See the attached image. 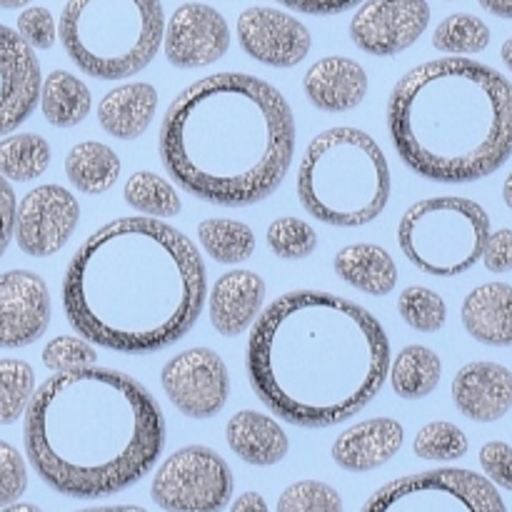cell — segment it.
I'll return each instance as SVG.
<instances>
[{"label": "cell", "mask_w": 512, "mask_h": 512, "mask_svg": "<svg viewBox=\"0 0 512 512\" xmlns=\"http://www.w3.org/2000/svg\"><path fill=\"white\" fill-rule=\"evenodd\" d=\"M400 318L418 333H438L448 320V305L435 290L425 285H410L398 298Z\"/></svg>", "instance_id": "35"}, {"label": "cell", "mask_w": 512, "mask_h": 512, "mask_svg": "<svg viewBox=\"0 0 512 512\" xmlns=\"http://www.w3.org/2000/svg\"><path fill=\"white\" fill-rule=\"evenodd\" d=\"M23 443L55 493L100 500L140 483L165 448V418L145 385L98 363L55 373L35 388Z\"/></svg>", "instance_id": "3"}, {"label": "cell", "mask_w": 512, "mask_h": 512, "mask_svg": "<svg viewBox=\"0 0 512 512\" xmlns=\"http://www.w3.org/2000/svg\"><path fill=\"white\" fill-rule=\"evenodd\" d=\"M95 363H98L95 345L83 335H55L43 348V365L50 373H68Z\"/></svg>", "instance_id": "38"}, {"label": "cell", "mask_w": 512, "mask_h": 512, "mask_svg": "<svg viewBox=\"0 0 512 512\" xmlns=\"http://www.w3.org/2000/svg\"><path fill=\"white\" fill-rule=\"evenodd\" d=\"M490 273H510L512 270V230H490L485 240L483 258Z\"/></svg>", "instance_id": "42"}, {"label": "cell", "mask_w": 512, "mask_h": 512, "mask_svg": "<svg viewBox=\"0 0 512 512\" xmlns=\"http://www.w3.org/2000/svg\"><path fill=\"white\" fill-rule=\"evenodd\" d=\"M280 512H340L343 498L338 490L320 480H300L278 500Z\"/></svg>", "instance_id": "37"}, {"label": "cell", "mask_w": 512, "mask_h": 512, "mask_svg": "<svg viewBox=\"0 0 512 512\" xmlns=\"http://www.w3.org/2000/svg\"><path fill=\"white\" fill-rule=\"evenodd\" d=\"M500 55H503V63H505V68L510 70L512 73V38H508L503 43V48H500Z\"/></svg>", "instance_id": "47"}, {"label": "cell", "mask_w": 512, "mask_h": 512, "mask_svg": "<svg viewBox=\"0 0 512 512\" xmlns=\"http://www.w3.org/2000/svg\"><path fill=\"white\" fill-rule=\"evenodd\" d=\"M405 430L393 418H370L343 430L333 443V460L348 473H370L400 453Z\"/></svg>", "instance_id": "20"}, {"label": "cell", "mask_w": 512, "mask_h": 512, "mask_svg": "<svg viewBox=\"0 0 512 512\" xmlns=\"http://www.w3.org/2000/svg\"><path fill=\"white\" fill-rule=\"evenodd\" d=\"M163 30L160 0H68L58 20L68 58L98 80H125L148 68Z\"/></svg>", "instance_id": "7"}, {"label": "cell", "mask_w": 512, "mask_h": 512, "mask_svg": "<svg viewBox=\"0 0 512 512\" xmlns=\"http://www.w3.org/2000/svg\"><path fill=\"white\" fill-rule=\"evenodd\" d=\"M428 23V0H363L350 20V40L363 53L390 58L418 43Z\"/></svg>", "instance_id": "13"}, {"label": "cell", "mask_w": 512, "mask_h": 512, "mask_svg": "<svg viewBox=\"0 0 512 512\" xmlns=\"http://www.w3.org/2000/svg\"><path fill=\"white\" fill-rule=\"evenodd\" d=\"M30 0H0V10H15V8H25Z\"/></svg>", "instance_id": "49"}, {"label": "cell", "mask_w": 512, "mask_h": 512, "mask_svg": "<svg viewBox=\"0 0 512 512\" xmlns=\"http://www.w3.org/2000/svg\"><path fill=\"white\" fill-rule=\"evenodd\" d=\"M365 512H503L505 500L485 475L443 468L383 485Z\"/></svg>", "instance_id": "9"}, {"label": "cell", "mask_w": 512, "mask_h": 512, "mask_svg": "<svg viewBox=\"0 0 512 512\" xmlns=\"http://www.w3.org/2000/svg\"><path fill=\"white\" fill-rule=\"evenodd\" d=\"M335 273L353 285L355 290L368 295H388L398 283V265L385 248L373 243L345 245L335 253Z\"/></svg>", "instance_id": "25"}, {"label": "cell", "mask_w": 512, "mask_h": 512, "mask_svg": "<svg viewBox=\"0 0 512 512\" xmlns=\"http://www.w3.org/2000/svg\"><path fill=\"white\" fill-rule=\"evenodd\" d=\"M160 160L190 193L225 208L270 198L295 153V118L275 85L218 73L180 90L160 123Z\"/></svg>", "instance_id": "4"}, {"label": "cell", "mask_w": 512, "mask_h": 512, "mask_svg": "<svg viewBox=\"0 0 512 512\" xmlns=\"http://www.w3.org/2000/svg\"><path fill=\"white\" fill-rule=\"evenodd\" d=\"M433 45L440 53H480V50H485L490 45V28L478 15L453 13L435 28Z\"/></svg>", "instance_id": "33"}, {"label": "cell", "mask_w": 512, "mask_h": 512, "mask_svg": "<svg viewBox=\"0 0 512 512\" xmlns=\"http://www.w3.org/2000/svg\"><path fill=\"white\" fill-rule=\"evenodd\" d=\"M503 200H505V205H508V208L512 210V170H510L508 178H505V183H503Z\"/></svg>", "instance_id": "48"}, {"label": "cell", "mask_w": 512, "mask_h": 512, "mask_svg": "<svg viewBox=\"0 0 512 512\" xmlns=\"http://www.w3.org/2000/svg\"><path fill=\"white\" fill-rule=\"evenodd\" d=\"M390 340L363 305L293 290L255 318L245 350L260 403L295 428H330L373 403L388 380Z\"/></svg>", "instance_id": "2"}, {"label": "cell", "mask_w": 512, "mask_h": 512, "mask_svg": "<svg viewBox=\"0 0 512 512\" xmlns=\"http://www.w3.org/2000/svg\"><path fill=\"white\" fill-rule=\"evenodd\" d=\"M490 215L480 203L458 195L410 205L398 225V245L410 265L435 278H455L483 258Z\"/></svg>", "instance_id": "8"}, {"label": "cell", "mask_w": 512, "mask_h": 512, "mask_svg": "<svg viewBox=\"0 0 512 512\" xmlns=\"http://www.w3.org/2000/svg\"><path fill=\"white\" fill-rule=\"evenodd\" d=\"M395 153L435 183H475L512 155V83L465 55L408 70L388 98Z\"/></svg>", "instance_id": "5"}, {"label": "cell", "mask_w": 512, "mask_h": 512, "mask_svg": "<svg viewBox=\"0 0 512 512\" xmlns=\"http://www.w3.org/2000/svg\"><path fill=\"white\" fill-rule=\"evenodd\" d=\"M208 275L185 233L150 215L118 218L83 240L63 275V310L85 340L148 355L198 323Z\"/></svg>", "instance_id": "1"}, {"label": "cell", "mask_w": 512, "mask_h": 512, "mask_svg": "<svg viewBox=\"0 0 512 512\" xmlns=\"http://www.w3.org/2000/svg\"><path fill=\"white\" fill-rule=\"evenodd\" d=\"M50 325V293L40 275L30 270L0 273V348L33 345Z\"/></svg>", "instance_id": "16"}, {"label": "cell", "mask_w": 512, "mask_h": 512, "mask_svg": "<svg viewBox=\"0 0 512 512\" xmlns=\"http://www.w3.org/2000/svg\"><path fill=\"white\" fill-rule=\"evenodd\" d=\"M265 240H268V248L283 260L310 258L318 248V233L313 225L300 218H290V215L273 220Z\"/></svg>", "instance_id": "36"}, {"label": "cell", "mask_w": 512, "mask_h": 512, "mask_svg": "<svg viewBox=\"0 0 512 512\" xmlns=\"http://www.w3.org/2000/svg\"><path fill=\"white\" fill-rule=\"evenodd\" d=\"M50 143L38 133H15L0 140V175L13 183H30L48 170Z\"/></svg>", "instance_id": "29"}, {"label": "cell", "mask_w": 512, "mask_h": 512, "mask_svg": "<svg viewBox=\"0 0 512 512\" xmlns=\"http://www.w3.org/2000/svg\"><path fill=\"white\" fill-rule=\"evenodd\" d=\"M285 8L295 10V13L305 15H338L345 13V10L355 8L363 0H278Z\"/></svg>", "instance_id": "43"}, {"label": "cell", "mask_w": 512, "mask_h": 512, "mask_svg": "<svg viewBox=\"0 0 512 512\" xmlns=\"http://www.w3.org/2000/svg\"><path fill=\"white\" fill-rule=\"evenodd\" d=\"M28 490V465L10 443L0 440V508H8Z\"/></svg>", "instance_id": "39"}, {"label": "cell", "mask_w": 512, "mask_h": 512, "mask_svg": "<svg viewBox=\"0 0 512 512\" xmlns=\"http://www.w3.org/2000/svg\"><path fill=\"white\" fill-rule=\"evenodd\" d=\"M158 110V90L150 83H125L108 90L98 105V123L118 140H135L150 128Z\"/></svg>", "instance_id": "24"}, {"label": "cell", "mask_w": 512, "mask_h": 512, "mask_svg": "<svg viewBox=\"0 0 512 512\" xmlns=\"http://www.w3.org/2000/svg\"><path fill=\"white\" fill-rule=\"evenodd\" d=\"M40 110L55 128H75L83 123L93 108L90 88L68 70H53L40 83Z\"/></svg>", "instance_id": "26"}, {"label": "cell", "mask_w": 512, "mask_h": 512, "mask_svg": "<svg viewBox=\"0 0 512 512\" xmlns=\"http://www.w3.org/2000/svg\"><path fill=\"white\" fill-rule=\"evenodd\" d=\"M230 48V28L223 13L205 3H185L170 15L163 30V53L170 65L195 70L213 65Z\"/></svg>", "instance_id": "14"}, {"label": "cell", "mask_w": 512, "mask_h": 512, "mask_svg": "<svg viewBox=\"0 0 512 512\" xmlns=\"http://www.w3.org/2000/svg\"><path fill=\"white\" fill-rule=\"evenodd\" d=\"M453 403L475 423H495L512 410V373L505 365L478 360L453 378Z\"/></svg>", "instance_id": "18"}, {"label": "cell", "mask_w": 512, "mask_h": 512, "mask_svg": "<svg viewBox=\"0 0 512 512\" xmlns=\"http://www.w3.org/2000/svg\"><path fill=\"white\" fill-rule=\"evenodd\" d=\"M13 223H15V193L8 180L0 175V258L8 250L13 240Z\"/></svg>", "instance_id": "44"}, {"label": "cell", "mask_w": 512, "mask_h": 512, "mask_svg": "<svg viewBox=\"0 0 512 512\" xmlns=\"http://www.w3.org/2000/svg\"><path fill=\"white\" fill-rule=\"evenodd\" d=\"M303 90L310 103L323 113H348L368 95V73L345 55H328L308 68Z\"/></svg>", "instance_id": "21"}, {"label": "cell", "mask_w": 512, "mask_h": 512, "mask_svg": "<svg viewBox=\"0 0 512 512\" xmlns=\"http://www.w3.org/2000/svg\"><path fill=\"white\" fill-rule=\"evenodd\" d=\"M35 393V373L25 360H0V425H13L28 410Z\"/></svg>", "instance_id": "32"}, {"label": "cell", "mask_w": 512, "mask_h": 512, "mask_svg": "<svg viewBox=\"0 0 512 512\" xmlns=\"http://www.w3.org/2000/svg\"><path fill=\"white\" fill-rule=\"evenodd\" d=\"M123 198L135 213L150 215V218H173L183 208L173 185L150 170H138L125 180Z\"/></svg>", "instance_id": "31"}, {"label": "cell", "mask_w": 512, "mask_h": 512, "mask_svg": "<svg viewBox=\"0 0 512 512\" xmlns=\"http://www.w3.org/2000/svg\"><path fill=\"white\" fill-rule=\"evenodd\" d=\"M265 510L268 508V505H265V500L263 498H258V495L255 493H245L243 498H238L233 503V510Z\"/></svg>", "instance_id": "46"}, {"label": "cell", "mask_w": 512, "mask_h": 512, "mask_svg": "<svg viewBox=\"0 0 512 512\" xmlns=\"http://www.w3.org/2000/svg\"><path fill=\"white\" fill-rule=\"evenodd\" d=\"M468 435L448 420H435L423 425L413 440V453L420 460H433V463H450L460 460L468 453Z\"/></svg>", "instance_id": "34"}, {"label": "cell", "mask_w": 512, "mask_h": 512, "mask_svg": "<svg viewBox=\"0 0 512 512\" xmlns=\"http://www.w3.org/2000/svg\"><path fill=\"white\" fill-rule=\"evenodd\" d=\"M65 175L80 193L103 195L118 183L120 158L110 145L85 140V143L75 145L65 158Z\"/></svg>", "instance_id": "27"}, {"label": "cell", "mask_w": 512, "mask_h": 512, "mask_svg": "<svg viewBox=\"0 0 512 512\" xmlns=\"http://www.w3.org/2000/svg\"><path fill=\"white\" fill-rule=\"evenodd\" d=\"M488 13L498 15V18L512 20V0H478Z\"/></svg>", "instance_id": "45"}, {"label": "cell", "mask_w": 512, "mask_h": 512, "mask_svg": "<svg viewBox=\"0 0 512 512\" xmlns=\"http://www.w3.org/2000/svg\"><path fill=\"white\" fill-rule=\"evenodd\" d=\"M40 63L18 30L0 25V135L30 118L40 98Z\"/></svg>", "instance_id": "17"}, {"label": "cell", "mask_w": 512, "mask_h": 512, "mask_svg": "<svg viewBox=\"0 0 512 512\" xmlns=\"http://www.w3.org/2000/svg\"><path fill=\"white\" fill-rule=\"evenodd\" d=\"M160 383L170 403L193 420L215 418L230 395L228 365L210 348H190L170 358Z\"/></svg>", "instance_id": "11"}, {"label": "cell", "mask_w": 512, "mask_h": 512, "mask_svg": "<svg viewBox=\"0 0 512 512\" xmlns=\"http://www.w3.org/2000/svg\"><path fill=\"white\" fill-rule=\"evenodd\" d=\"M265 303V280L253 270H230L208 293V313L215 333L238 338L255 323Z\"/></svg>", "instance_id": "19"}, {"label": "cell", "mask_w": 512, "mask_h": 512, "mask_svg": "<svg viewBox=\"0 0 512 512\" xmlns=\"http://www.w3.org/2000/svg\"><path fill=\"white\" fill-rule=\"evenodd\" d=\"M393 190L383 148L358 128L323 130L310 140L298 168V198L315 220L360 228L385 210Z\"/></svg>", "instance_id": "6"}, {"label": "cell", "mask_w": 512, "mask_h": 512, "mask_svg": "<svg viewBox=\"0 0 512 512\" xmlns=\"http://www.w3.org/2000/svg\"><path fill=\"white\" fill-rule=\"evenodd\" d=\"M15 30L33 50H50L55 45V38H58V25H55L53 13L43 5L25 8L18 15Z\"/></svg>", "instance_id": "40"}, {"label": "cell", "mask_w": 512, "mask_h": 512, "mask_svg": "<svg viewBox=\"0 0 512 512\" xmlns=\"http://www.w3.org/2000/svg\"><path fill=\"white\" fill-rule=\"evenodd\" d=\"M480 465L490 483L512 493V448L508 443H500V440L485 443L480 448Z\"/></svg>", "instance_id": "41"}, {"label": "cell", "mask_w": 512, "mask_h": 512, "mask_svg": "<svg viewBox=\"0 0 512 512\" xmlns=\"http://www.w3.org/2000/svg\"><path fill=\"white\" fill-rule=\"evenodd\" d=\"M238 43L245 53L270 68H295L310 53V30L285 10L255 5L240 13Z\"/></svg>", "instance_id": "15"}, {"label": "cell", "mask_w": 512, "mask_h": 512, "mask_svg": "<svg viewBox=\"0 0 512 512\" xmlns=\"http://www.w3.org/2000/svg\"><path fill=\"white\" fill-rule=\"evenodd\" d=\"M198 240L205 253L223 265L245 263L255 253V233L250 225L230 218H208L198 225Z\"/></svg>", "instance_id": "30"}, {"label": "cell", "mask_w": 512, "mask_h": 512, "mask_svg": "<svg viewBox=\"0 0 512 512\" xmlns=\"http://www.w3.org/2000/svg\"><path fill=\"white\" fill-rule=\"evenodd\" d=\"M393 393L403 400H423L440 385L443 363L438 353L425 345H408L390 360L388 368Z\"/></svg>", "instance_id": "28"}, {"label": "cell", "mask_w": 512, "mask_h": 512, "mask_svg": "<svg viewBox=\"0 0 512 512\" xmlns=\"http://www.w3.org/2000/svg\"><path fill=\"white\" fill-rule=\"evenodd\" d=\"M150 498L173 512H215L233 498L230 465L205 445L180 448L155 470Z\"/></svg>", "instance_id": "10"}, {"label": "cell", "mask_w": 512, "mask_h": 512, "mask_svg": "<svg viewBox=\"0 0 512 512\" xmlns=\"http://www.w3.org/2000/svg\"><path fill=\"white\" fill-rule=\"evenodd\" d=\"M225 440L243 463L255 465V468L278 465L290 450L288 433L280 428L278 420L265 413H255V410L235 413L225 425Z\"/></svg>", "instance_id": "22"}, {"label": "cell", "mask_w": 512, "mask_h": 512, "mask_svg": "<svg viewBox=\"0 0 512 512\" xmlns=\"http://www.w3.org/2000/svg\"><path fill=\"white\" fill-rule=\"evenodd\" d=\"M463 325L478 343L512 348V285H478L463 300Z\"/></svg>", "instance_id": "23"}, {"label": "cell", "mask_w": 512, "mask_h": 512, "mask_svg": "<svg viewBox=\"0 0 512 512\" xmlns=\"http://www.w3.org/2000/svg\"><path fill=\"white\" fill-rule=\"evenodd\" d=\"M80 223V205L63 185H38L15 203L13 238L30 258H48L65 248Z\"/></svg>", "instance_id": "12"}]
</instances>
